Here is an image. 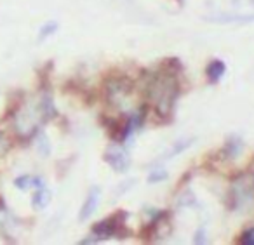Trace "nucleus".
Wrapping results in <instances>:
<instances>
[{"label":"nucleus","mask_w":254,"mask_h":245,"mask_svg":"<svg viewBox=\"0 0 254 245\" xmlns=\"http://www.w3.org/2000/svg\"><path fill=\"white\" fill-rule=\"evenodd\" d=\"M11 221H12V217H11V214H9L7 207L0 200V233H4L5 237H9L7 228L11 226Z\"/></svg>","instance_id":"obj_11"},{"label":"nucleus","mask_w":254,"mask_h":245,"mask_svg":"<svg viewBox=\"0 0 254 245\" xmlns=\"http://www.w3.org/2000/svg\"><path fill=\"white\" fill-rule=\"evenodd\" d=\"M167 171L164 167H155L152 172H150V176H148V183L150 184H153V183H162V181H166L167 179Z\"/></svg>","instance_id":"obj_14"},{"label":"nucleus","mask_w":254,"mask_h":245,"mask_svg":"<svg viewBox=\"0 0 254 245\" xmlns=\"http://www.w3.org/2000/svg\"><path fill=\"white\" fill-rule=\"evenodd\" d=\"M105 162L113 169L115 172H127L131 160H129V153L126 151V148L120 144H113L106 150L105 153Z\"/></svg>","instance_id":"obj_5"},{"label":"nucleus","mask_w":254,"mask_h":245,"mask_svg":"<svg viewBox=\"0 0 254 245\" xmlns=\"http://www.w3.org/2000/svg\"><path fill=\"white\" fill-rule=\"evenodd\" d=\"M232 198V209H244L254 200V184L253 181H247V178H239L232 184L230 189Z\"/></svg>","instance_id":"obj_3"},{"label":"nucleus","mask_w":254,"mask_h":245,"mask_svg":"<svg viewBox=\"0 0 254 245\" xmlns=\"http://www.w3.org/2000/svg\"><path fill=\"white\" fill-rule=\"evenodd\" d=\"M211 21H219V23H232V21H240V23H247V21H253L254 16H219V18H209Z\"/></svg>","instance_id":"obj_13"},{"label":"nucleus","mask_w":254,"mask_h":245,"mask_svg":"<svg viewBox=\"0 0 254 245\" xmlns=\"http://www.w3.org/2000/svg\"><path fill=\"white\" fill-rule=\"evenodd\" d=\"M225 71H226V64L223 63V61H219V60H214V61H211V63H209L205 73H207L209 80H211L212 84H216V82L221 80V77L225 75Z\"/></svg>","instance_id":"obj_10"},{"label":"nucleus","mask_w":254,"mask_h":245,"mask_svg":"<svg viewBox=\"0 0 254 245\" xmlns=\"http://www.w3.org/2000/svg\"><path fill=\"white\" fill-rule=\"evenodd\" d=\"M51 200H53V193H51L49 189L44 186V188L37 189V193L32 196V205H33V209H35V210H42V209H46V207L49 205Z\"/></svg>","instance_id":"obj_9"},{"label":"nucleus","mask_w":254,"mask_h":245,"mask_svg":"<svg viewBox=\"0 0 254 245\" xmlns=\"http://www.w3.org/2000/svg\"><path fill=\"white\" fill-rule=\"evenodd\" d=\"M146 94L150 96L155 112L160 117H169L180 94V84H178L174 71L166 70L152 75V78L146 84Z\"/></svg>","instance_id":"obj_1"},{"label":"nucleus","mask_w":254,"mask_h":245,"mask_svg":"<svg viewBox=\"0 0 254 245\" xmlns=\"http://www.w3.org/2000/svg\"><path fill=\"white\" fill-rule=\"evenodd\" d=\"M14 186L18 189H39V188H44L46 186V181L39 176H19L18 179L14 181Z\"/></svg>","instance_id":"obj_8"},{"label":"nucleus","mask_w":254,"mask_h":245,"mask_svg":"<svg viewBox=\"0 0 254 245\" xmlns=\"http://www.w3.org/2000/svg\"><path fill=\"white\" fill-rule=\"evenodd\" d=\"M37 151H39L40 157H49L51 143H49V139H47L46 134H40L39 139H37Z\"/></svg>","instance_id":"obj_12"},{"label":"nucleus","mask_w":254,"mask_h":245,"mask_svg":"<svg viewBox=\"0 0 254 245\" xmlns=\"http://www.w3.org/2000/svg\"><path fill=\"white\" fill-rule=\"evenodd\" d=\"M240 244L244 245H254V228H249L242 233L240 237Z\"/></svg>","instance_id":"obj_16"},{"label":"nucleus","mask_w":254,"mask_h":245,"mask_svg":"<svg viewBox=\"0 0 254 245\" xmlns=\"http://www.w3.org/2000/svg\"><path fill=\"white\" fill-rule=\"evenodd\" d=\"M99 198H101V189H99L98 186H92V188L89 189L87 196H85V202L82 203V209H80V212H78V219L80 221L89 219V217L96 212V209H98Z\"/></svg>","instance_id":"obj_6"},{"label":"nucleus","mask_w":254,"mask_h":245,"mask_svg":"<svg viewBox=\"0 0 254 245\" xmlns=\"http://www.w3.org/2000/svg\"><path fill=\"white\" fill-rule=\"evenodd\" d=\"M193 242H195V244H204V242H205V231H204V230H200L198 233H195Z\"/></svg>","instance_id":"obj_18"},{"label":"nucleus","mask_w":254,"mask_h":245,"mask_svg":"<svg viewBox=\"0 0 254 245\" xmlns=\"http://www.w3.org/2000/svg\"><path fill=\"white\" fill-rule=\"evenodd\" d=\"M9 148H11V143H9V139L5 137V134L0 130V157H4L9 151Z\"/></svg>","instance_id":"obj_17"},{"label":"nucleus","mask_w":254,"mask_h":245,"mask_svg":"<svg viewBox=\"0 0 254 245\" xmlns=\"http://www.w3.org/2000/svg\"><path fill=\"white\" fill-rule=\"evenodd\" d=\"M132 92V84L126 78H113L106 85V98L117 108H122Z\"/></svg>","instance_id":"obj_4"},{"label":"nucleus","mask_w":254,"mask_h":245,"mask_svg":"<svg viewBox=\"0 0 254 245\" xmlns=\"http://www.w3.org/2000/svg\"><path fill=\"white\" fill-rule=\"evenodd\" d=\"M46 120L42 108H40L39 99L37 101H28L16 112L14 115V130L19 137L28 139V137L35 136L39 127L42 125Z\"/></svg>","instance_id":"obj_2"},{"label":"nucleus","mask_w":254,"mask_h":245,"mask_svg":"<svg viewBox=\"0 0 254 245\" xmlns=\"http://www.w3.org/2000/svg\"><path fill=\"white\" fill-rule=\"evenodd\" d=\"M58 23H54V21H49V23H46V25L40 28V32H39V39L40 40H44V39H47V37H51V35H54V33L58 32Z\"/></svg>","instance_id":"obj_15"},{"label":"nucleus","mask_w":254,"mask_h":245,"mask_svg":"<svg viewBox=\"0 0 254 245\" xmlns=\"http://www.w3.org/2000/svg\"><path fill=\"white\" fill-rule=\"evenodd\" d=\"M244 151V141L240 137H230L223 146V158L226 160H235L242 155Z\"/></svg>","instance_id":"obj_7"},{"label":"nucleus","mask_w":254,"mask_h":245,"mask_svg":"<svg viewBox=\"0 0 254 245\" xmlns=\"http://www.w3.org/2000/svg\"><path fill=\"white\" fill-rule=\"evenodd\" d=\"M251 2H253V4H254V0H251Z\"/></svg>","instance_id":"obj_20"},{"label":"nucleus","mask_w":254,"mask_h":245,"mask_svg":"<svg viewBox=\"0 0 254 245\" xmlns=\"http://www.w3.org/2000/svg\"><path fill=\"white\" fill-rule=\"evenodd\" d=\"M253 184H254V178H253Z\"/></svg>","instance_id":"obj_19"}]
</instances>
